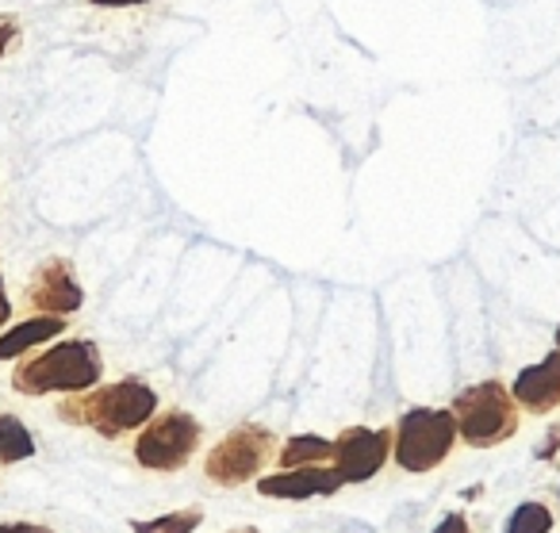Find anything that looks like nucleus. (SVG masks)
Instances as JSON below:
<instances>
[{
  "label": "nucleus",
  "instance_id": "nucleus-17",
  "mask_svg": "<svg viewBox=\"0 0 560 533\" xmlns=\"http://www.w3.org/2000/svg\"><path fill=\"white\" fill-rule=\"evenodd\" d=\"M434 533H472V530H468V518L465 514H445L442 522L434 525Z\"/></svg>",
  "mask_w": 560,
  "mask_h": 533
},
{
  "label": "nucleus",
  "instance_id": "nucleus-2",
  "mask_svg": "<svg viewBox=\"0 0 560 533\" xmlns=\"http://www.w3.org/2000/svg\"><path fill=\"white\" fill-rule=\"evenodd\" d=\"M104 376V357L93 338H66L16 364L12 387L20 395H78Z\"/></svg>",
  "mask_w": 560,
  "mask_h": 533
},
{
  "label": "nucleus",
  "instance_id": "nucleus-11",
  "mask_svg": "<svg viewBox=\"0 0 560 533\" xmlns=\"http://www.w3.org/2000/svg\"><path fill=\"white\" fill-rule=\"evenodd\" d=\"M66 334V318L58 315H32L27 323L12 326V331L0 334V361H12V357L32 354L43 341H55Z\"/></svg>",
  "mask_w": 560,
  "mask_h": 533
},
{
  "label": "nucleus",
  "instance_id": "nucleus-12",
  "mask_svg": "<svg viewBox=\"0 0 560 533\" xmlns=\"http://www.w3.org/2000/svg\"><path fill=\"white\" fill-rule=\"evenodd\" d=\"M335 461V441L315 438V433H296L280 445V464L284 468H304V464H327Z\"/></svg>",
  "mask_w": 560,
  "mask_h": 533
},
{
  "label": "nucleus",
  "instance_id": "nucleus-16",
  "mask_svg": "<svg viewBox=\"0 0 560 533\" xmlns=\"http://www.w3.org/2000/svg\"><path fill=\"white\" fill-rule=\"evenodd\" d=\"M20 43V20L16 16H0V58H9Z\"/></svg>",
  "mask_w": 560,
  "mask_h": 533
},
{
  "label": "nucleus",
  "instance_id": "nucleus-3",
  "mask_svg": "<svg viewBox=\"0 0 560 533\" xmlns=\"http://www.w3.org/2000/svg\"><path fill=\"white\" fill-rule=\"evenodd\" d=\"M450 410L457 418V438L472 449H495L518 433L522 407L514 403L511 387L499 380H480V384L457 392Z\"/></svg>",
  "mask_w": 560,
  "mask_h": 533
},
{
  "label": "nucleus",
  "instance_id": "nucleus-19",
  "mask_svg": "<svg viewBox=\"0 0 560 533\" xmlns=\"http://www.w3.org/2000/svg\"><path fill=\"white\" fill-rule=\"evenodd\" d=\"M96 9H139V4H150V0H89Z\"/></svg>",
  "mask_w": 560,
  "mask_h": 533
},
{
  "label": "nucleus",
  "instance_id": "nucleus-8",
  "mask_svg": "<svg viewBox=\"0 0 560 533\" xmlns=\"http://www.w3.org/2000/svg\"><path fill=\"white\" fill-rule=\"evenodd\" d=\"M396 430H369V426H350L335 441V468L346 484H365L388 464Z\"/></svg>",
  "mask_w": 560,
  "mask_h": 533
},
{
  "label": "nucleus",
  "instance_id": "nucleus-18",
  "mask_svg": "<svg viewBox=\"0 0 560 533\" xmlns=\"http://www.w3.org/2000/svg\"><path fill=\"white\" fill-rule=\"evenodd\" d=\"M0 533H55L43 522H0Z\"/></svg>",
  "mask_w": 560,
  "mask_h": 533
},
{
  "label": "nucleus",
  "instance_id": "nucleus-7",
  "mask_svg": "<svg viewBox=\"0 0 560 533\" xmlns=\"http://www.w3.org/2000/svg\"><path fill=\"white\" fill-rule=\"evenodd\" d=\"M24 303L32 315H58V318L73 315L85 303V288H81L70 257H47L32 273V280H27Z\"/></svg>",
  "mask_w": 560,
  "mask_h": 533
},
{
  "label": "nucleus",
  "instance_id": "nucleus-10",
  "mask_svg": "<svg viewBox=\"0 0 560 533\" xmlns=\"http://www.w3.org/2000/svg\"><path fill=\"white\" fill-rule=\"evenodd\" d=\"M511 395L526 415H549V410H557L560 407V349H552V354H545L537 364L522 369L518 376H514Z\"/></svg>",
  "mask_w": 560,
  "mask_h": 533
},
{
  "label": "nucleus",
  "instance_id": "nucleus-4",
  "mask_svg": "<svg viewBox=\"0 0 560 533\" xmlns=\"http://www.w3.org/2000/svg\"><path fill=\"white\" fill-rule=\"evenodd\" d=\"M457 418L450 407H415L396 422V464L404 472H434L457 445Z\"/></svg>",
  "mask_w": 560,
  "mask_h": 533
},
{
  "label": "nucleus",
  "instance_id": "nucleus-15",
  "mask_svg": "<svg viewBox=\"0 0 560 533\" xmlns=\"http://www.w3.org/2000/svg\"><path fill=\"white\" fill-rule=\"evenodd\" d=\"M552 530V510L545 502H522L514 514L506 518L503 533H549Z\"/></svg>",
  "mask_w": 560,
  "mask_h": 533
},
{
  "label": "nucleus",
  "instance_id": "nucleus-9",
  "mask_svg": "<svg viewBox=\"0 0 560 533\" xmlns=\"http://www.w3.org/2000/svg\"><path fill=\"white\" fill-rule=\"evenodd\" d=\"M346 479L338 468L327 464H304V468H280L277 476H257V491L265 499H315V495H335Z\"/></svg>",
  "mask_w": 560,
  "mask_h": 533
},
{
  "label": "nucleus",
  "instance_id": "nucleus-13",
  "mask_svg": "<svg viewBox=\"0 0 560 533\" xmlns=\"http://www.w3.org/2000/svg\"><path fill=\"white\" fill-rule=\"evenodd\" d=\"M35 456V438L16 415H0V464H16Z\"/></svg>",
  "mask_w": 560,
  "mask_h": 533
},
{
  "label": "nucleus",
  "instance_id": "nucleus-1",
  "mask_svg": "<svg viewBox=\"0 0 560 533\" xmlns=\"http://www.w3.org/2000/svg\"><path fill=\"white\" fill-rule=\"evenodd\" d=\"M158 415V392L139 376L116 380V384H96L58 403V418L81 430H93L101 438H124L142 430Z\"/></svg>",
  "mask_w": 560,
  "mask_h": 533
},
{
  "label": "nucleus",
  "instance_id": "nucleus-22",
  "mask_svg": "<svg viewBox=\"0 0 560 533\" xmlns=\"http://www.w3.org/2000/svg\"><path fill=\"white\" fill-rule=\"evenodd\" d=\"M552 341H557V349H560V326H557V338H552Z\"/></svg>",
  "mask_w": 560,
  "mask_h": 533
},
{
  "label": "nucleus",
  "instance_id": "nucleus-6",
  "mask_svg": "<svg viewBox=\"0 0 560 533\" xmlns=\"http://www.w3.org/2000/svg\"><path fill=\"white\" fill-rule=\"evenodd\" d=\"M203 441V426L188 410H162L135 438V461L147 472H180L196 456Z\"/></svg>",
  "mask_w": 560,
  "mask_h": 533
},
{
  "label": "nucleus",
  "instance_id": "nucleus-14",
  "mask_svg": "<svg viewBox=\"0 0 560 533\" xmlns=\"http://www.w3.org/2000/svg\"><path fill=\"white\" fill-rule=\"evenodd\" d=\"M203 522L200 507H185L173 510V514H158V518H135L131 530L135 533H196Z\"/></svg>",
  "mask_w": 560,
  "mask_h": 533
},
{
  "label": "nucleus",
  "instance_id": "nucleus-5",
  "mask_svg": "<svg viewBox=\"0 0 560 533\" xmlns=\"http://www.w3.org/2000/svg\"><path fill=\"white\" fill-rule=\"evenodd\" d=\"M277 453V433L265 426H234L226 438H219L211 445V453L203 456V476L219 487H242L249 479L261 476V468Z\"/></svg>",
  "mask_w": 560,
  "mask_h": 533
},
{
  "label": "nucleus",
  "instance_id": "nucleus-21",
  "mask_svg": "<svg viewBox=\"0 0 560 533\" xmlns=\"http://www.w3.org/2000/svg\"><path fill=\"white\" fill-rule=\"evenodd\" d=\"M231 533H257L254 525H238V530H231Z\"/></svg>",
  "mask_w": 560,
  "mask_h": 533
},
{
  "label": "nucleus",
  "instance_id": "nucleus-20",
  "mask_svg": "<svg viewBox=\"0 0 560 533\" xmlns=\"http://www.w3.org/2000/svg\"><path fill=\"white\" fill-rule=\"evenodd\" d=\"M12 318V300H9V288H4V277H0V326H9Z\"/></svg>",
  "mask_w": 560,
  "mask_h": 533
}]
</instances>
